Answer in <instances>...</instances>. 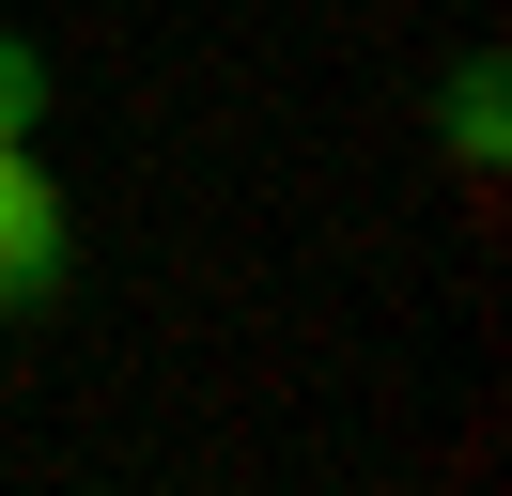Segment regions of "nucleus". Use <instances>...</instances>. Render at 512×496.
<instances>
[{
  "label": "nucleus",
  "mask_w": 512,
  "mask_h": 496,
  "mask_svg": "<svg viewBox=\"0 0 512 496\" xmlns=\"http://www.w3.org/2000/svg\"><path fill=\"white\" fill-rule=\"evenodd\" d=\"M63 279H78V217L32 140H0V310H63Z\"/></svg>",
  "instance_id": "obj_1"
},
{
  "label": "nucleus",
  "mask_w": 512,
  "mask_h": 496,
  "mask_svg": "<svg viewBox=\"0 0 512 496\" xmlns=\"http://www.w3.org/2000/svg\"><path fill=\"white\" fill-rule=\"evenodd\" d=\"M0 140H47V47L0 31Z\"/></svg>",
  "instance_id": "obj_3"
},
{
  "label": "nucleus",
  "mask_w": 512,
  "mask_h": 496,
  "mask_svg": "<svg viewBox=\"0 0 512 496\" xmlns=\"http://www.w3.org/2000/svg\"><path fill=\"white\" fill-rule=\"evenodd\" d=\"M435 140H450V171H497V47H466V62H450V93H435Z\"/></svg>",
  "instance_id": "obj_2"
}]
</instances>
